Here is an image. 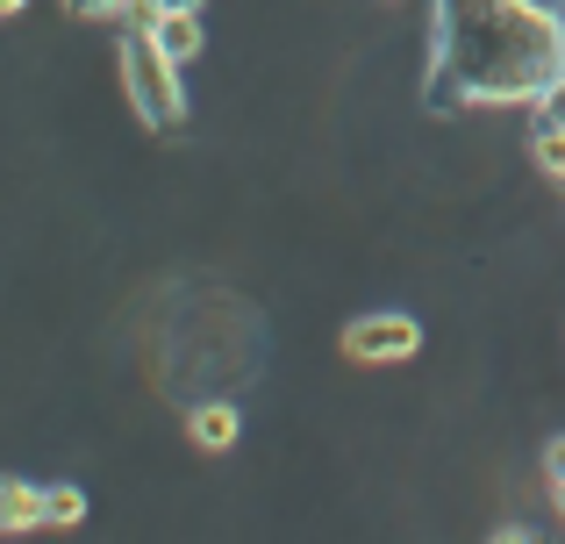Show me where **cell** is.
<instances>
[{"label":"cell","instance_id":"6da1fadb","mask_svg":"<svg viewBox=\"0 0 565 544\" xmlns=\"http://www.w3.org/2000/svg\"><path fill=\"white\" fill-rule=\"evenodd\" d=\"M429 36L437 94L537 100L565 72V14L544 0H437Z\"/></svg>","mask_w":565,"mask_h":544},{"label":"cell","instance_id":"7a4b0ae2","mask_svg":"<svg viewBox=\"0 0 565 544\" xmlns=\"http://www.w3.org/2000/svg\"><path fill=\"white\" fill-rule=\"evenodd\" d=\"M115 79H122V100L143 129H180L186 122V86H180V65L151 43V29L129 22L122 43H115Z\"/></svg>","mask_w":565,"mask_h":544},{"label":"cell","instance_id":"3957f363","mask_svg":"<svg viewBox=\"0 0 565 544\" xmlns=\"http://www.w3.org/2000/svg\"><path fill=\"white\" fill-rule=\"evenodd\" d=\"M423 351V322L401 316V308H380V316L344 322V359L351 365H408Z\"/></svg>","mask_w":565,"mask_h":544},{"label":"cell","instance_id":"277c9868","mask_svg":"<svg viewBox=\"0 0 565 544\" xmlns=\"http://www.w3.org/2000/svg\"><path fill=\"white\" fill-rule=\"evenodd\" d=\"M43 531V488L22 473H0V537H29Z\"/></svg>","mask_w":565,"mask_h":544},{"label":"cell","instance_id":"5b68a950","mask_svg":"<svg viewBox=\"0 0 565 544\" xmlns=\"http://www.w3.org/2000/svg\"><path fill=\"white\" fill-rule=\"evenodd\" d=\"M186 437L201 451H236V437H244V416H236V402H201L186 416Z\"/></svg>","mask_w":565,"mask_h":544},{"label":"cell","instance_id":"8992f818","mask_svg":"<svg viewBox=\"0 0 565 544\" xmlns=\"http://www.w3.org/2000/svg\"><path fill=\"white\" fill-rule=\"evenodd\" d=\"M151 43L172 57V65H193V57H201V43H207V29H201V14H158V22H151Z\"/></svg>","mask_w":565,"mask_h":544},{"label":"cell","instance_id":"52a82bcc","mask_svg":"<svg viewBox=\"0 0 565 544\" xmlns=\"http://www.w3.org/2000/svg\"><path fill=\"white\" fill-rule=\"evenodd\" d=\"M530 166L565 186V122H530Z\"/></svg>","mask_w":565,"mask_h":544},{"label":"cell","instance_id":"ba28073f","mask_svg":"<svg viewBox=\"0 0 565 544\" xmlns=\"http://www.w3.org/2000/svg\"><path fill=\"white\" fill-rule=\"evenodd\" d=\"M72 523H86V494L79 488H43V531H72Z\"/></svg>","mask_w":565,"mask_h":544},{"label":"cell","instance_id":"9c48e42d","mask_svg":"<svg viewBox=\"0 0 565 544\" xmlns=\"http://www.w3.org/2000/svg\"><path fill=\"white\" fill-rule=\"evenodd\" d=\"M530 122H565V72H558L552 86H544L537 100H530Z\"/></svg>","mask_w":565,"mask_h":544},{"label":"cell","instance_id":"30bf717a","mask_svg":"<svg viewBox=\"0 0 565 544\" xmlns=\"http://www.w3.org/2000/svg\"><path fill=\"white\" fill-rule=\"evenodd\" d=\"M65 14H79V22H122L129 0H65Z\"/></svg>","mask_w":565,"mask_h":544},{"label":"cell","instance_id":"8fae6325","mask_svg":"<svg viewBox=\"0 0 565 544\" xmlns=\"http://www.w3.org/2000/svg\"><path fill=\"white\" fill-rule=\"evenodd\" d=\"M544 480H565V430L544 437Z\"/></svg>","mask_w":565,"mask_h":544},{"label":"cell","instance_id":"7c38bea8","mask_svg":"<svg viewBox=\"0 0 565 544\" xmlns=\"http://www.w3.org/2000/svg\"><path fill=\"white\" fill-rule=\"evenodd\" d=\"M166 14H201V0H158Z\"/></svg>","mask_w":565,"mask_h":544},{"label":"cell","instance_id":"4fadbf2b","mask_svg":"<svg viewBox=\"0 0 565 544\" xmlns=\"http://www.w3.org/2000/svg\"><path fill=\"white\" fill-rule=\"evenodd\" d=\"M552 509H558V523H565V480H552Z\"/></svg>","mask_w":565,"mask_h":544},{"label":"cell","instance_id":"5bb4252c","mask_svg":"<svg viewBox=\"0 0 565 544\" xmlns=\"http://www.w3.org/2000/svg\"><path fill=\"white\" fill-rule=\"evenodd\" d=\"M29 8V0H0V22H8V14H22Z\"/></svg>","mask_w":565,"mask_h":544}]
</instances>
